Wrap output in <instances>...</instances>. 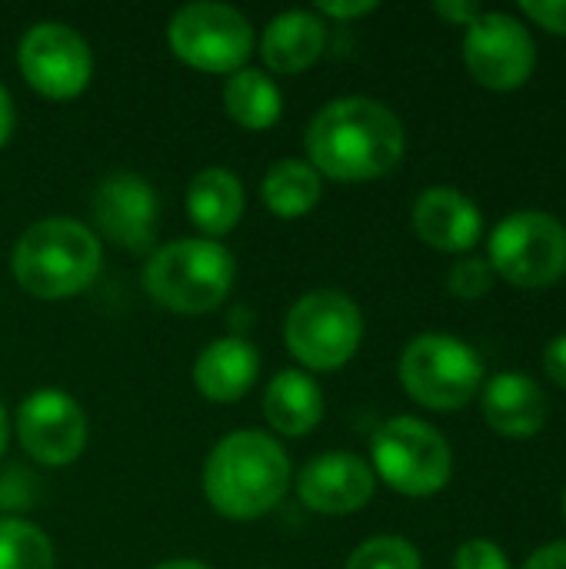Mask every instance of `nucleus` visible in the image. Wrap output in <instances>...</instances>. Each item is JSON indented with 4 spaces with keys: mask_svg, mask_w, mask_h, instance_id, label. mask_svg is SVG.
Returning a JSON list of instances; mask_svg holds the SVG:
<instances>
[{
    "mask_svg": "<svg viewBox=\"0 0 566 569\" xmlns=\"http://www.w3.org/2000/svg\"><path fill=\"white\" fill-rule=\"evenodd\" d=\"M407 150L404 123L370 97L330 100L307 127L310 167L340 183H364L390 173Z\"/></svg>",
    "mask_w": 566,
    "mask_h": 569,
    "instance_id": "obj_1",
    "label": "nucleus"
},
{
    "mask_svg": "<svg viewBox=\"0 0 566 569\" xmlns=\"http://www.w3.org/2000/svg\"><path fill=\"white\" fill-rule=\"evenodd\" d=\"M290 490L287 450L260 430L224 437L203 467L207 503L227 520H257L280 507Z\"/></svg>",
    "mask_w": 566,
    "mask_h": 569,
    "instance_id": "obj_2",
    "label": "nucleus"
},
{
    "mask_svg": "<svg viewBox=\"0 0 566 569\" xmlns=\"http://www.w3.org/2000/svg\"><path fill=\"white\" fill-rule=\"evenodd\" d=\"M100 240L80 220L50 217L23 230L13 247V277L37 300H70L100 273Z\"/></svg>",
    "mask_w": 566,
    "mask_h": 569,
    "instance_id": "obj_3",
    "label": "nucleus"
},
{
    "mask_svg": "<svg viewBox=\"0 0 566 569\" xmlns=\"http://www.w3.org/2000/svg\"><path fill=\"white\" fill-rule=\"evenodd\" d=\"M234 277L237 267L224 243L207 237L173 240L150 253L143 267V290L170 313L200 317L224 303Z\"/></svg>",
    "mask_w": 566,
    "mask_h": 569,
    "instance_id": "obj_4",
    "label": "nucleus"
},
{
    "mask_svg": "<svg viewBox=\"0 0 566 569\" xmlns=\"http://www.w3.org/2000/svg\"><path fill=\"white\" fill-rule=\"evenodd\" d=\"M284 340L300 367L317 373L340 370L364 340L360 307L340 290H310L287 310Z\"/></svg>",
    "mask_w": 566,
    "mask_h": 569,
    "instance_id": "obj_5",
    "label": "nucleus"
},
{
    "mask_svg": "<svg viewBox=\"0 0 566 569\" xmlns=\"http://www.w3.org/2000/svg\"><path fill=\"white\" fill-rule=\"evenodd\" d=\"M374 477L404 497H434L450 483L454 453L444 433L417 417H394L370 440Z\"/></svg>",
    "mask_w": 566,
    "mask_h": 569,
    "instance_id": "obj_6",
    "label": "nucleus"
},
{
    "mask_svg": "<svg viewBox=\"0 0 566 569\" xmlns=\"http://www.w3.org/2000/svg\"><path fill=\"white\" fill-rule=\"evenodd\" d=\"M404 390L427 410H460L484 383V360L450 333H420L400 357Z\"/></svg>",
    "mask_w": 566,
    "mask_h": 569,
    "instance_id": "obj_7",
    "label": "nucleus"
},
{
    "mask_svg": "<svg viewBox=\"0 0 566 569\" xmlns=\"http://www.w3.org/2000/svg\"><path fill=\"white\" fill-rule=\"evenodd\" d=\"M487 253L494 277L524 290L550 287L566 273V227L544 210H517L494 227Z\"/></svg>",
    "mask_w": 566,
    "mask_h": 569,
    "instance_id": "obj_8",
    "label": "nucleus"
},
{
    "mask_svg": "<svg viewBox=\"0 0 566 569\" xmlns=\"http://www.w3.org/2000/svg\"><path fill=\"white\" fill-rule=\"evenodd\" d=\"M167 40L177 60L203 73H237L254 50L250 20L217 0L180 7L170 17Z\"/></svg>",
    "mask_w": 566,
    "mask_h": 569,
    "instance_id": "obj_9",
    "label": "nucleus"
},
{
    "mask_svg": "<svg viewBox=\"0 0 566 569\" xmlns=\"http://www.w3.org/2000/svg\"><path fill=\"white\" fill-rule=\"evenodd\" d=\"M464 63L487 90H517L537 67V43L530 30L500 10H484L464 33Z\"/></svg>",
    "mask_w": 566,
    "mask_h": 569,
    "instance_id": "obj_10",
    "label": "nucleus"
},
{
    "mask_svg": "<svg viewBox=\"0 0 566 569\" xmlns=\"http://www.w3.org/2000/svg\"><path fill=\"white\" fill-rule=\"evenodd\" d=\"M17 63L23 80L47 100H73L87 90L93 57L87 40L67 27L43 20L20 37Z\"/></svg>",
    "mask_w": 566,
    "mask_h": 569,
    "instance_id": "obj_11",
    "label": "nucleus"
},
{
    "mask_svg": "<svg viewBox=\"0 0 566 569\" xmlns=\"http://www.w3.org/2000/svg\"><path fill=\"white\" fill-rule=\"evenodd\" d=\"M17 433L37 463L67 467L87 447V413L63 390H37L20 403Z\"/></svg>",
    "mask_w": 566,
    "mask_h": 569,
    "instance_id": "obj_12",
    "label": "nucleus"
},
{
    "mask_svg": "<svg viewBox=\"0 0 566 569\" xmlns=\"http://www.w3.org/2000/svg\"><path fill=\"white\" fill-rule=\"evenodd\" d=\"M93 223L97 230L130 250V253H143L153 247L157 240V223H160V203L153 187L137 177V173H110L100 180V187L93 190Z\"/></svg>",
    "mask_w": 566,
    "mask_h": 569,
    "instance_id": "obj_13",
    "label": "nucleus"
},
{
    "mask_svg": "<svg viewBox=\"0 0 566 569\" xmlns=\"http://www.w3.org/2000/svg\"><path fill=\"white\" fill-rule=\"evenodd\" d=\"M374 470L360 457L344 450L310 460L297 477V497L304 500V507L327 517H347L364 510L374 497Z\"/></svg>",
    "mask_w": 566,
    "mask_h": 569,
    "instance_id": "obj_14",
    "label": "nucleus"
},
{
    "mask_svg": "<svg viewBox=\"0 0 566 569\" xmlns=\"http://www.w3.org/2000/svg\"><path fill=\"white\" fill-rule=\"evenodd\" d=\"M417 237L444 253H467L484 233L480 207L454 187H430L414 203Z\"/></svg>",
    "mask_w": 566,
    "mask_h": 569,
    "instance_id": "obj_15",
    "label": "nucleus"
},
{
    "mask_svg": "<svg viewBox=\"0 0 566 569\" xmlns=\"http://www.w3.org/2000/svg\"><path fill=\"white\" fill-rule=\"evenodd\" d=\"M547 413L550 407L540 383L524 373L514 370L500 373L484 390V417L490 430H497L500 437H514V440L537 437L547 423Z\"/></svg>",
    "mask_w": 566,
    "mask_h": 569,
    "instance_id": "obj_16",
    "label": "nucleus"
},
{
    "mask_svg": "<svg viewBox=\"0 0 566 569\" xmlns=\"http://www.w3.org/2000/svg\"><path fill=\"white\" fill-rule=\"evenodd\" d=\"M257 373L260 357L240 337L214 340L193 363V383L214 403H237L257 383Z\"/></svg>",
    "mask_w": 566,
    "mask_h": 569,
    "instance_id": "obj_17",
    "label": "nucleus"
},
{
    "mask_svg": "<svg viewBox=\"0 0 566 569\" xmlns=\"http://www.w3.org/2000/svg\"><path fill=\"white\" fill-rule=\"evenodd\" d=\"M327 47V27L310 10H287L270 20L260 40V57L274 73H300L320 60Z\"/></svg>",
    "mask_w": 566,
    "mask_h": 569,
    "instance_id": "obj_18",
    "label": "nucleus"
},
{
    "mask_svg": "<svg viewBox=\"0 0 566 569\" xmlns=\"http://www.w3.org/2000/svg\"><path fill=\"white\" fill-rule=\"evenodd\" d=\"M244 203V183L224 167L200 170L187 187V217L207 240L227 237L240 223Z\"/></svg>",
    "mask_w": 566,
    "mask_h": 569,
    "instance_id": "obj_19",
    "label": "nucleus"
},
{
    "mask_svg": "<svg viewBox=\"0 0 566 569\" xmlns=\"http://www.w3.org/2000/svg\"><path fill=\"white\" fill-rule=\"evenodd\" d=\"M264 417L284 437H307L324 420V390L310 373L280 370L264 393Z\"/></svg>",
    "mask_w": 566,
    "mask_h": 569,
    "instance_id": "obj_20",
    "label": "nucleus"
},
{
    "mask_svg": "<svg viewBox=\"0 0 566 569\" xmlns=\"http://www.w3.org/2000/svg\"><path fill=\"white\" fill-rule=\"evenodd\" d=\"M260 197H264L267 210L277 213L280 220H297V217H307L320 203L324 180L307 160L287 157L267 170V177L260 183Z\"/></svg>",
    "mask_w": 566,
    "mask_h": 569,
    "instance_id": "obj_21",
    "label": "nucleus"
},
{
    "mask_svg": "<svg viewBox=\"0 0 566 569\" xmlns=\"http://www.w3.org/2000/svg\"><path fill=\"white\" fill-rule=\"evenodd\" d=\"M224 107L240 127L270 130L284 113V97H280V87L264 70L244 67V70L230 73V80L224 87Z\"/></svg>",
    "mask_w": 566,
    "mask_h": 569,
    "instance_id": "obj_22",
    "label": "nucleus"
},
{
    "mask_svg": "<svg viewBox=\"0 0 566 569\" xmlns=\"http://www.w3.org/2000/svg\"><path fill=\"white\" fill-rule=\"evenodd\" d=\"M0 569H53V547L47 533L27 520H0Z\"/></svg>",
    "mask_w": 566,
    "mask_h": 569,
    "instance_id": "obj_23",
    "label": "nucleus"
},
{
    "mask_svg": "<svg viewBox=\"0 0 566 569\" xmlns=\"http://www.w3.org/2000/svg\"><path fill=\"white\" fill-rule=\"evenodd\" d=\"M347 569H424V563L420 550L404 537H374L350 553Z\"/></svg>",
    "mask_w": 566,
    "mask_h": 569,
    "instance_id": "obj_24",
    "label": "nucleus"
},
{
    "mask_svg": "<svg viewBox=\"0 0 566 569\" xmlns=\"http://www.w3.org/2000/svg\"><path fill=\"white\" fill-rule=\"evenodd\" d=\"M494 287V270L480 257H464L447 273V290L460 300H480Z\"/></svg>",
    "mask_w": 566,
    "mask_h": 569,
    "instance_id": "obj_25",
    "label": "nucleus"
},
{
    "mask_svg": "<svg viewBox=\"0 0 566 569\" xmlns=\"http://www.w3.org/2000/svg\"><path fill=\"white\" fill-rule=\"evenodd\" d=\"M454 569H510V560L490 540H467L454 557Z\"/></svg>",
    "mask_w": 566,
    "mask_h": 569,
    "instance_id": "obj_26",
    "label": "nucleus"
},
{
    "mask_svg": "<svg viewBox=\"0 0 566 569\" xmlns=\"http://www.w3.org/2000/svg\"><path fill=\"white\" fill-rule=\"evenodd\" d=\"M520 10L537 27L566 37V0H520Z\"/></svg>",
    "mask_w": 566,
    "mask_h": 569,
    "instance_id": "obj_27",
    "label": "nucleus"
},
{
    "mask_svg": "<svg viewBox=\"0 0 566 569\" xmlns=\"http://www.w3.org/2000/svg\"><path fill=\"white\" fill-rule=\"evenodd\" d=\"M434 13L450 20V23H457V27H470L484 10L474 0H440V3H434Z\"/></svg>",
    "mask_w": 566,
    "mask_h": 569,
    "instance_id": "obj_28",
    "label": "nucleus"
},
{
    "mask_svg": "<svg viewBox=\"0 0 566 569\" xmlns=\"http://www.w3.org/2000/svg\"><path fill=\"white\" fill-rule=\"evenodd\" d=\"M317 10H320L324 17L354 20V17H367V13H374V10H377V0H350V3H347V0H344V3H340V0H327V3L320 0V3H317Z\"/></svg>",
    "mask_w": 566,
    "mask_h": 569,
    "instance_id": "obj_29",
    "label": "nucleus"
},
{
    "mask_svg": "<svg viewBox=\"0 0 566 569\" xmlns=\"http://www.w3.org/2000/svg\"><path fill=\"white\" fill-rule=\"evenodd\" d=\"M544 370H547V377H550L557 387H564L566 390V333L547 343V350H544Z\"/></svg>",
    "mask_w": 566,
    "mask_h": 569,
    "instance_id": "obj_30",
    "label": "nucleus"
},
{
    "mask_svg": "<svg viewBox=\"0 0 566 569\" xmlns=\"http://www.w3.org/2000/svg\"><path fill=\"white\" fill-rule=\"evenodd\" d=\"M524 569H566V540L540 547V550L524 563Z\"/></svg>",
    "mask_w": 566,
    "mask_h": 569,
    "instance_id": "obj_31",
    "label": "nucleus"
},
{
    "mask_svg": "<svg viewBox=\"0 0 566 569\" xmlns=\"http://www.w3.org/2000/svg\"><path fill=\"white\" fill-rule=\"evenodd\" d=\"M10 133H13V103H10L7 87L0 83V147L10 140Z\"/></svg>",
    "mask_w": 566,
    "mask_h": 569,
    "instance_id": "obj_32",
    "label": "nucleus"
},
{
    "mask_svg": "<svg viewBox=\"0 0 566 569\" xmlns=\"http://www.w3.org/2000/svg\"><path fill=\"white\" fill-rule=\"evenodd\" d=\"M153 569H210L203 567V563H197V560H170V563H160V567Z\"/></svg>",
    "mask_w": 566,
    "mask_h": 569,
    "instance_id": "obj_33",
    "label": "nucleus"
},
{
    "mask_svg": "<svg viewBox=\"0 0 566 569\" xmlns=\"http://www.w3.org/2000/svg\"><path fill=\"white\" fill-rule=\"evenodd\" d=\"M7 450V413H3V403H0V457Z\"/></svg>",
    "mask_w": 566,
    "mask_h": 569,
    "instance_id": "obj_34",
    "label": "nucleus"
},
{
    "mask_svg": "<svg viewBox=\"0 0 566 569\" xmlns=\"http://www.w3.org/2000/svg\"><path fill=\"white\" fill-rule=\"evenodd\" d=\"M564 513H566V497H564Z\"/></svg>",
    "mask_w": 566,
    "mask_h": 569,
    "instance_id": "obj_35",
    "label": "nucleus"
}]
</instances>
